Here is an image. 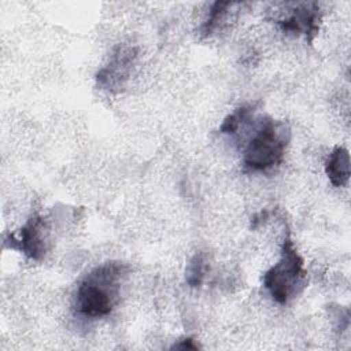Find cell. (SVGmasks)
Returning <instances> with one entry per match:
<instances>
[{"mask_svg":"<svg viewBox=\"0 0 351 351\" xmlns=\"http://www.w3.org/2000/svg\"><path fill=\"white\" fill-rule=\"evenodd\" d=\"M4 245L18 250L33 261H40L47 251V226L43 217H32L18 232L4 239Z\"/></svg>","mask_w":351,"mask_h":351,"instance_id":"obj_4","label":"cell"},{"mask_svg":"<svg viewBox=\"0 0 351 351\" xmlns=\"http://www.w3.org/2000/svg\"><path fill=\"white\" fill-rule=\"evenodd\" d=\"M171 348H181V350H197L199 346L195 343L193 339L191 337H186V339H182L181 341L178 343H174L171 346Z\"/></svg>","mask_w":351,"mask_h":351,"instance_id":"obj_11","label":"cell"},{"mask_svg":"<svg viewBox=\"0 0 351 351\" xmlns=\"http://www.w3.org/2000/svg\"><path fill=\"white\" fill-rule=\"evenodd\" d=\"M315 3L298 4L292 14L287 18L278 19V25L285 33L304 34L308 43H313L319 29V12Z\"/></svg>","mask_w":351,"mask_h":351,"instance_id":"obj_5","label":"cell"},{"mask_svg":"<svg viewBox=\"0 0 351 351\" xmlns=\"http://www.w3.org/2000/svg\"><path fill=\"white\" fill-rule=\"evenodd\" d=\"M306 280L303 259L298 254L292 239L287 234L278 262L263 274V285L277 303L285 304L303 291Z\"/></svg>","mask_w":351,"mask_h":351,"instance_id":"obj_3","label":"cell"},{"mask_svg":"<svg viewBox=\"0 0 351 351\" xmlns=\"http://www.w3.org/2000/svg\"><path fill=\"white\" fill-rule=\"evenodd\" d=\"M267 215H269V213H267L266 210H262L261 213L255 214V215L252 217V219H251V228H252V229H256L262 222L266 221Z\"/></svg>","mask_w":351,"mask_h":351,"instance_id":"obj_12","label":"cell"},{"mask_svg":"<svg viewBox=\"0 0 351 351\" xmlns=\"http://www.w3.org/2000/svg\"><path fill=\"white\" fill-rule=\"evenodd\" d=\"M233 5H236V3H230V1H215V3L211 5L210 11H208L207 19L204 21V23H203L202 27H200V34H202L203 37H208V36L218 27V25H221V23L225 21V18H226L229 10H230Z\"/></svg>","mask_w":351,"mask_h":351,"instance_id":"obj_8","label":"cell"},{"mask_svg":"<svg viewBox=\"0 0 351 351\" xmlns=\"http://www.w3.org/2000/svg\"><path fill=\"white\" fill-rule=\"evenodd\" d=\"M126 273L128 266L121 262H107L89 271L77 288V311L89 318L108 315L118 302L121 281Z\"/></svg>","mask_w":351,"mask_h":351,"instance_id":"obj_1","label":"cell"},{"mask_svg":"<svg viewBox=\"0 0 351 351\" xmlns=\"http://www.w3.org/2000/svg\"><path fill=\"white\" fill-rule=\"evenodd\" d=\"M325 173L333 186H344L350 180V152L344 147H336L325 162Z\"/></svg>","mask_w":351,"mask_h":351,"instance_id":"obj_7","label":"cell"},{"mask_svg":"<svg viewBox=\"0 0 351 351\" xmlns=\"http://www.w3.org/2000/svg\"><path fill=\"white\" fill-rule=\"evenodd\" d=\"M207 270V262L203 252H196L186 267V284L192 288L200 287L203 282V278L206 276Z\"/></svg>","mask_w":351,"mask_h":351,"instance_id":"obj_10","label":"cell"},{"mask_svg":"<svg viewBox=\"0 0 351 351\" xmlns=\"http://www.w3.org/2000/svg\"><path fill=\"white\" fill-rule=\"evenodd\" d=\"M291 141V128L285 121L266 118L244 149L243 165L251 171H265L282 160Z\"/></svg>","mask_w":351,"mask_h":351,"instance_id":"obj_2","label":"cell"},{"mask_svg":"<svg viewBox=\"0 0 351 351\" xmlns=\"http://www.w3.org/2000/svg\"><path fill=\"white\" fill-rule=\"evenodd\" d=\"M134 58L136 52L133 48L118 47L110 63L97 73V85L108 90H112L114 88H121L123 85V81L128 80Z\"/></svg>","mask_w":351,"mask_h":351,"instance_id":"obj_6","label":"cell"},{"mask_svg":"<svg viewBox=\"0 0 351 351\" xmlns=\"http://www.w3.org/2000/svg\"><path fill=\"white\" fill-rule=\"evenodd\" d=\"M254 111H255V104H245V106L239 107L234 112L229 114L223 119V122L219 128V132L223 133V134L237 133V130L240 128H243L251 119Z\"/></svg>","mask_w":351,"mask_h":351,"instance_id":"obj_9","label":"cell"}]
</instances>
